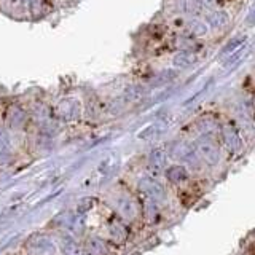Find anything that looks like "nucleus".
Masks as SVG:
<instances>
[{
    "label": "nucleus",
    "instance_id": "obj_1",
    "mask_svg": "<svg viewBox=\"0 0 255 255\" xmlns=\"http://www.w3.org/2000/svg\"><path fill=\"white\" fill-rule=\"evenodd\" d=\"M8 155H10V140L5 132L0 131V161H5Z\"/></svg>",
    "mask_w": 255,
    "mask_h": 255
}]
</instances>
